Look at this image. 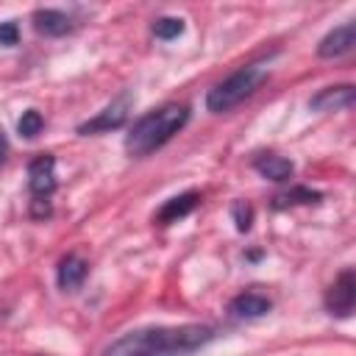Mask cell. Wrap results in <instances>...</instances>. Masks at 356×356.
<instances>
[{"mask_svg": "<svg viewBox=\"0 0 356 356\" xmlns=\"http://www.w3.org/2000/svg\"><path fill=\"white\" fill-rule=\"evenodd\" d=\"M231 214H234V222H236V231H250V225H253V206L248 203V200H236L234 206H231Z\"/></svg>", "mask_w": 356, "mask_h": 356, "instance_id": "cell-17", "label": "cell"}, {"mask_svg": "<svg viewBox=\"0 0 356 356\" xmlns=\"http://www.w3.org/2000/svg\"><path fill=\"white\" fill-rule=\"evenodd\" d=\"M17 42H19V28H17V22H14V19L0 22V44H3V47H14Z\"/></svg>", "mask_w": 356, "mask_h": 356, "instance_id": "cell-18", "label": "cell"}, {"mask_svg": "<svg viewBox=\"0 0 356 356\" xmlns=\"http://www.w3.org/2000/svg\"><path fill=\"white\" fill-rule=\"evenodd\" d=\"M42 128H44V120H42V114H39L36 108L22 111V117H19V122H17V134H19V136L36 139V136L42 134Z\"/></svg>", "mask_w": 356, "mask_h": 356, "instance_id": "cell-16", "label": "cell"}, {"mask_svg": "<svg viewBox=\"0 0 356 356\" xmlns=\"http://www.w3.org/2000/svg\"><path fill=\"white\" fill-rule=\"evenodd\" d=\"M197 203H200V195H197L195 189H189V192H184V195L170 197V200H167V203L159 209V214H156L153 220H156L159 225H172V222H178L181 217L192 214Z\"/></svg>", "mask_w": 356, "mask_h": 356, "instance_id": "cell-10", "label": "cell"}, {"mask_svg": "<svg viewBox=\"0 0 356 356\" xmlns=\"http://www.w3.org/2000/svg\"><path fill=\"white\" fill-rule=\"evenodd\" d=\"M6 153H8V139H6V134H3V128H0V164L6 161Z\"/></svg>", "mask_w": 356, "mask_h": 356, "instance_id": "cell-20", "label": "cell"}, {"mask_svg": "<svg viewBox=\"0 0 356 356\" xmlns=\"http://www.w3.org/2000/svg\"><path fill=\"white\" fill-rule=\"evenodd\" d=\"M33 28H36V33H42V36H64V33L72 28V22H70V17H67L64 11H58V8H36V11H33Z\"/></svg>", "mask_w": 356, "mask_h": 356, "instance_id": "cell-12", "label": "cell"}, {"mask_svg": "<svg viewBox=\"0 0 356 356\" xmlns=\"http://www.w3.org/2000/svg\"><path fill=\"white\" fill-rule=\"evenodd\" d=\"M353 44H356V22H345V25L331 28L320 39L317 56L320 58H337V56H345L348 50H353Z\"/></svg>", "mask_w": 356, "mask_h": 356, "instance_id": "cell-7", "label": "cell"}, {"mask_svg": "<svg viewBox=\"0 0 356 356\" xmlns=\"http://www.w3.org/2000/svg\"><path fill=\"white\" fill-rule=\"evenodd\" d=\"M273 309L270 298L259 295V292H242L231 300V312L236 317H245V320H256V317H264L267 312Z\"/></svg>", "mask_w": 356, "mask_h": 356, "instance_id": "cell-13", "label": "cell"}, {"mask_svg": "<svg viewBox=\"0 0 356 356\" xmlns=\"http://www.w3.org/2000/svg\"><path fill=\"white\" fill-rule=\"evenodd\" d=\"M50 214H53V209H50V200H47V197H33V200H31V217L44 220V217H50Z\"/></svg>", "mask_w": 356, "mask_h": 356, "instance_id": "cell-19", "label": "cell"}, {"mask_svg": "<svg viewBox=\"0 0 356 356\" xmlns=\"http://www.w3.org/2000/svg\"><path fill=\"white\" fill-rule=\"evenodd\" d=\"M28 189L33 197H50L56 192V159L50 153H42L28 164Z\"/></svg>", "mask_w": 356, "mask_h": 356, "instance_id": "cell-6", "label": "cell"}, {"mask_svg": "<svg viewBox=\"0 0 356 356\" xmlns=\"http://www.w3.org/2000/svg\"><path fill=\"white\" fill-rule=\"evenodd\" d=\"M186 122H189V106L167 103V106H161V108H156V111H150L134 122L131 134L125 136V150L136 159L150 156L153 150L167 145Z\"/></svg>", "mask_w": 356, "mask_h": 356, "instance_id": "cell-2", "label": "cell"}, {"mask_svg": "<svg viewBox=\"0 0 356 356\" xmlns=\"http://www.w3.org/2000/svg\"><path fill=\"white\" fill-rule=\"evenodd\" d=\"M353 306H356V273L348 267L328 286V292H325V309L334 317H350Z\"/></svg>", "mask_w": 356, "mask_h": 356, "instance_id": "cell-5", "label": "cell"}, {"mask_svg": "<svg viewBox=\"0 0 356 356\" xmlns=\"http://www.w3.org/2000/svg\"><path fill=\"white\" fill-rule=\"evenodd\" d=\"M184 28H186V22H184L181 17H159V19L153 22V33H156V39H164V42L181 36Z\"/></svg>", "mask_w": 356, "mask_h": 356, "instance_id": "cell-15", "label": "cell"}, {"mask_svg": "<svg viewBox=\"0 0 356 356\" xmlns=\"http://www.w3.org/2000/svg\"><path fill=\"white\" fill-rule=\"evenodd\" d=\"M267 78V67L264 64H245L239 67L234 75H228L225 81H220L217 86L209 89L206 95V108L214 111V114H222V111H231L234 106H239L245 97H250L261 81Z\"/></svg>", "mask_w": 356, "mask_h": 356, "instance_id": "cell-3", "label": "cell"}, {"mask_svg": "<svg viewBox=\"0 0 356 356\" xmlns=\"http://www.w3.org/2000/svg\"><path fill=\"white\" fill-rule=\"evenodd\" d=\"M214 337L217 331L200 323L150 325L122 334L103 350V356H189L197 348L209 345Z\"/></svg>", "mask_w": 356, "mask_h": 356, "instance_id": "cell-1", "label": "cell"}, {"mask_svg": "<svg viewBox=\"0 0 356 356\" xmlns=\"http://www.w3.org/2000/svg\"><path fill=\"white\" fill-rule=\"evenodd\" d=\"M89 275V264L78 256V253H67L61 261H58V270H56V281L64 292H75Z\"/></svg>", "mask_w": 356, "mask_h": 356, "instance_id": "cell-9", "label": "cell"}, {"mask_svg": "<svg viewBox=\"0 0 356 356\" xmlns=\"http://www.w3.org/2000/svg\"><path fill=\"white\" fill-rule=\"evenodd\" d=\"M131 106H134V95L125 89L120 97H114L100 114H95L92 120H86V122H81L78 125V134H83V136H89V134H100V131H114V128H122L125 125V120H128V111H131Z\"/></svg>", "mask_w": 356, "mask_h": 356, "instance_id": "cell-4", "label": "cell"}, {"mask_svg": "<svg viewBox=\"0 0 356 356\" xmlns=\"http://www.w3.org/2000/svg\"><path fill=\"white\" fill-rule=\"evenodd\" d=\"M323 195L317 189L309 186H292L289 192H281L273 197V209H289V206H309V203H320Z\"/></svg>", "mask_w": 356, "mask_h": 356, "instance_id": "cell-14", "label": "cell"}, {"mask_svg": "<svg viewBox=\"0 0 356 356\" xmlns=\"http://www.w3.org/2000/svg\"><path fill=\"white\" fill-rule=\"evenodd\" d=\"M253 167H256V172H259L261 178L278 181V184L289 181L292 172H295V164H292L289 159L278 156V153H261V156H256V159H253Z\"/></svg>", "mask_w": 356, "mask_h": 356, "instance_id": "cell-11", "label": "cell"}, {"mask_svg": "<svg viewBox=\"0 0 356 356\" xmlns=\"http://www.w3.org/2000/svg\"><path fill=\"white\" fill-rule=\"evenodd\" d=\"M356 100V89L350 83H339V86H325L317 95L309 97V108L312 111H339V108H350Z\"/></svg>", "mask_w": 356, "mask_h": 356, "instance_id": "cell-8", "label": "cell"}]
</instances>
